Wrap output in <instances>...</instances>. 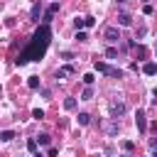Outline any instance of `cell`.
<instances>
[{
	"label": "cell",
	"instance_id": "cell-1",
	"mask_svg": "<svg viewBox=\"0 0 157 157\" xmlns=\"http://www.w3.org/2000/svg\"><path fill=\"white\" fill-rule=\"evenodd\" d=\"M49 42H52V27L44 22V25L37 27V32H34L32 39H29V44L17 54L15 64H17V66H25V64H29V61H39V59H44Z\"/></svg>",
	"mask_w": 157,
	"mask_h": 157
},
{
	"label": "cell",
	"instance_id": "cell-2",
	"mask_svg": "<svg viewBox=\"0 0 157 157\" xmlns=\"http://www.w3.org/2000/svg\"><path fill=\"white\" fill-rule=\"evenodd\" d=\"M123 113H125V103H123V101H113V103H110V115L118 120Z\"/></svg>",
	"mask_w": 157,
	"mask_h": 157
},
{
	"label": "cell",
	"instance_id": "cell-3",
	"mask_svg": "<svg viewBox=\"0 0 157 157\" xmlns=\"http://www.w3.org/2000/svg\"><path fill=\"white\" fill-rule=\"evenodd\" d=\"M135 123H137V130H140V132L147 130V120H145V113H142V110L135 113Z\"/></svg>",
	"mask_w": 157,
	"mask_h": 157
},
{
	"label": "cell",
	"instance_id": "cell-4",
	"mask_svg": "<svg viewBox=\"0 0 157 157\" xmlns=\"http://www.w3.org/2000/svg\"><path fill=\"white\" fill-rule=\"evenodd\" d=\"M39 15H42V5H39V2H34V5H32V10H29V20H32V22H39Z\"/></svg>",
	"mask_w": 157,
	"mask_h": 157
},
{
	"label": "cell",
	"instance_id": "cell-5",
	"mask_svg": "<svg viewBox=\"0 0 157 157\" xmlns=\"http://www.w3.org/2000/svg\"><path fill=\"white\" fill-rule=\"evenodd\" d=\"M105 39H108V42H118V39H120L118 27H108V29H105Z\"/></svg>",
	"mask_w": 157,
	"mask_h": 157
},
{
	"label": "cell",
	"instance_id": "cell-6",
	"mask_svg": "<svg viewBox=\"0 0 157 157\" xmlns=\"http://www.w3.org/2000/svg\"><path fill=\"white\" fill-rule=\"evenodd\" d=\"M118 25H120V27H128V25H132V17H130L128 12H120V15H118Z\"/></svg>",
	"mask_w": 157,
	"mask_h": 157
},
{
	"label": "cell",
	"instance_id": "cell-7",
	"mask_svg": "<svg viewBox=\"0 0 157 157\" xmlns=\"http://www.w3.org/2000/svg\"><path fill=\"white\" fill-rule=\"evenodd\" d=\"M142 71H145L147 76H155V74H157V64H155V61H147V64L142 66Z\"/></svg>",
	"mask_w": 157,
	"mask_h": 157
},
{
	"label": "cell",
	"instance_id": "cell-8",
	"mask_svg": "<svg viewBox=\"0 0 157 157\" xmlns=\"http://www.w3.org/2000/svg\"><path fill=\"white\" fill-rule=\"evenodd\" d=\"M93 69H96V71H101V74H108V69H110V66H108L105 61H98V59H96V61H93Z\"/></svg>",
	"mask_w": 157,
	"mask_h": 157
},
{
	"label": "cell",
	"instance_id": "cell-9",
	"mask_svg": "<svg viewBox=\"0 0 157 157\" xmlns=\"http://www.w3.org/2000/svg\"><path fill=\"white\" fill-rule=\"evenodd\" d=\"M74 74V66H61L59 69V78H66V76H71Z\"/></svg>",
	"mask_w": 157,
	"mask_h": 157
},
{
	"label": "cell",
	"instance_id": "cell-10",
	"mask_svg": "<svg viewBox=\"0 0 157 157\" xmlns=\"http://www.w3.org/2000/svg\"><path fill=\"white\" fill-rule=\"evenodd\" d=\"M27 86H29L32 91H37V88H39L42 83H39V78H37V76H29V78H27Z\"/></svg>",
	"mask_w": 157,
	"mask_h": 157
},
{
	"label": "cell",
	"instance_id": "cell-11",
	"mask_svg": "<svg viewBox=\"0 0 157 157\" xmlns=\"http://www.w3.org/2000/svg\"><path fill=\"white\" fill-rule=\"evenodd\" d=\"M37 145H47V147H49V145H52V137H49L47 132H42V135L37 137Z\"/></svg>",
	"mask_w": 157,
	"mask_h": 157
},
{
	"label": "cell",
	"instance_id": "cell-12",
	"mask_svg": "<svg viewBox=\"0 0 157 157\" xmlns=\"http://www.w3.org/2000/svg\"><path fill=\"white\" fill-rule=\"evenodd\" d=\"M91 98H93V88H91V86H86V88H83V93H81V101H91Z\"/></svg>",
	"mask_w": 157,
	"mask_h": 157
},
{
	"label": "cell",
	"instance_id": "cell-13",
	"mask_svg": "<svg viewBox=\"0 0 157 157\" xmlns=\"http://www.w3.org/2000/svg\"><path fill=\"white\" fill-rule=\"evenodd\" d=\"M12 137H15V132H12V130H2V132H0V140H2V142H10Z\"/></svg>",
	"mask_w": 157,
	"mask_h": 157
},
{
	"label": "cell",
	"instance_id": "cell-14",
	"mask_svg": "<svg viewBox=\"0 0 157 157\" xmlns=\"http://www.w3.org/2000/svg\"><path fill=\"white\" fill-rule=\"evenodd\" d=\"M91 123V115L88 113H78V125H88Z\"/></svg>",
	"mask_w": 157,
	"mask_h": 157
},
{
	"label": "cell",
	"instance_id": "cell-15",
	"mask_svg": "<svg viewBox=\"0 0 157 157\" xmlns=\"http://www.w3.org/2000/svg\"><path fill=\"white\" fill-rule=\"evenodd\" d=\"M108 76H113V78H120V76H123V71H120V69H115V66H110V69H108Z\"/></svg>",
	"mask_w": 157,
	"mask_h": 157
},
{
	"label": "cell",
	"instance_id": "cell-16",
	"mask_svg": "<svg viewBox=\"0 0 157 157\" xmlns=\"http://www.w3.org/2000/svg\"><path fill=\"white\" fill-rule=\"evenodd\" d=\"M64 108H66V110H74V108H76V98H66V101H64Z\"/></svg>",
	"mask_w": 157,
	"mask_h": 157
},
{
	"label": "cell",
	"instance_id": "cell-17",
	"mask_svg": "<svg viewBox=\"0 0 157 157\" xmlns=\"http://www.w3.org/2000/svg\"><path fill=\"white\" fill-rule=\"evenodd\" d=\"M27 150L29 152H37V137H29L27 140Z\"/></svg>",
	"mask_w": 157,
	"mask_h": 157
},
{
	"label": "cell",
	"instance_id": "cell-18",
	"mask_svg": "<svg viewBox=\"0 0 157 157\" xmlns=\"http://www.w3.org/2000/svg\"><path fill=\"white\" fill-rule=\"evenodd\" d=\"M105 56H108V59H115V56H118V49H115V47H108V49H105Z\"/></svg>",
	"mask_w": 157,
	"mask_h": 157
},
{
	"label": "cell",
	"instance_id": "cell-19",
	"mask_svg": "<svg viewBox=\"0 0 157 157\" xmlns=\"http://www.w3.org/2000/svg\"><path fill=\"white\" fill-rule=\"evenodd\" d=\"M32 118H37V120H44V110H42V108H34V110H32Z\"/></svg>",
	"mask_w": 157,
	"mask_h": 157
},
{
	"label": "cell",
	"instance_id": "cell-20",
	"mask_svg": "<svg viewBox=\"0 0 157 157\" xmlns=\"http://www.w3.org/2000/svg\"><path fill=\"white\" fill-rule=\"evenodd\" d=\"M74 25H76V29H83V27H86V20H83V17H76Z\"/></svg>",
	"mask_w": 157,
	"mask_h": 157
},
{
	"label": "cell",
	"instance_id": "cell-21",
	"mask_svg": "<svg viewBox=\"0 0 157 157\" xmlns=\"http://www.w3.org/2000/svg\"><path fill=\"white\" fill-rule=\"evenodd\" d=\"M93 81H96V76H93V74H83V83H86V86H91Z\"/></svg>",
	"mask_w": 157,
	"mask_h": 157
},
{
	"label": "cell",
	"instance_id": "cell-22",
	"mask_svg": "<svg viewBox=\"0 0 157 157\" xmlns=\"http://www.w3.org/2000/svg\"><path fill=\"white\" fill-rule=\"evenodd\" d=\"M123 150H125V152H132V150H135V142L125 140V142H123Z\"/></svg>",
	"mask_w": 157,
	"mask_h": 157
},
{
	"label": "cell",
	"instance_id": "cell-23",
	"mask_svg": "<svg viewBox=\"0 0 157 157\" xmlns=\"http://www.w3.org/2000/svg\"><path fill=\"white\" fill-rule=\"evenodd\" d=\"M83 20H86V27H93V25H96V17H91V15L83 17Z\"/></svg>",
	"mask_w": 157,
	"mask_h": 157
},
{
	"label": "cell",
	"instance_id": "cell-24",
	"mask_svg": "<svg viewBox=\"0 0 157 157\" xmlns=\"http://www.w3.org/2000/svg\"><path fill=\"white\" fill-rule=\"evenodd\" d=\"M76 39H78V42H86L88 37H86V32H81V29H78V32H76Z\"/></svg>",
	"mask_w": 157,
	"mask_h": 157
},
{
	"label": "cell",
	"instance_id": "cell-25",
	"mask_svg": "<svg viewBox=\"0 0 157 157\" xmlns=\"http://www.w3.org/2000/svg\"><path fill=\"white\" fill-rule=\"evenodd\" d=\"M142 12H145V15H152V12H155V7H152V5H145V7H142Z\"/></svg>",
	"mask_w": 157,
	"mask_h": 157
},
{
	"label": "cell",
	"instance_id": "cell-26",
	"mask_svg": "<svg viewBox=\"0 0 157 157\" xmlns=\"http://www.w3.org/2000/svg\"><path fill=\"white\" fill-rule=\"evenodd\" d=\"M152 98H155V101H157V88H155V91H152Z\"/></svg>",
	"mask_w": 157,
	"mask_h": 157
},
{
	"label": "cell",
	"instance_id": "cell-27",
	"mask_svg": "<svg viewBox=\"0 0 157 157\" xmlns=\"http://www.w3.org/2000/svg\"><path fill=\"white\" fill-rule=\"evenodd\" d=\"M32 157H44V155H42V152H34V155H32Z\"/></svg>",
	"mask_w": 157,
	"mask_h": 157
},
{
	"label": "cell",
	"instance_id": "cell-28",
	"mask_svg": "<svg viewBox=\"0 0 157 157\" xmlns=\"http://www.w3.org/2000/svg\"><path fill=\"white\" fill-rule=\"evenodd\" d=\"M152 157H157V150H155V152H152Z\"/></svg>",
	"mask_w": 157,
	"mask_h": 157
},
{
	"label": "cell",
	"instance_id": "cell-29",
	"mask_svg": "<svg viewBox=\"0 0 157 157\" xmlns=\"http://www.w3.org/2000/svg\"><path fill=\"white\" fill-rule=\"evenodd\" d=\"M118 2H125V0H118Z\"/></svg>",
	"mask_w": 157,
	"mask_h": 157
},
{
	"label": "cell",
	"instance_id": "cell-30",
	"mask_svg": "<svg viewBox=\"0 0 157 157\" xmlns=\"http://www.w3.org/2000/svg\"><path fill=\"white\" fill-rule=\"evenodd\" d=\"M142 2H147V0H142Z\"/></svg>",
	"mask_w": 157,
	"mask_h": 157
},
{
	"label": "cell",
	"instance_id": "cell-31",
	"mask_svg": "<svg viewBox=\"0 0 157 157\" xmlns=\"http://www.w3.org/2000/svg\"><path fill=\"white\" fill-rule=\"evenodd\" d=\"M0 91H2V88H0Z\"/></svg>",
	"mask_w": 157,
	"mask_h": 157
}]
</instances>
